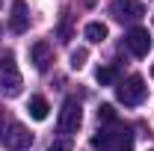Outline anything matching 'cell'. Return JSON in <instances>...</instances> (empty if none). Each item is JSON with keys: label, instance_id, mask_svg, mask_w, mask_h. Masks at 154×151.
<instances>
[{"label": "cell", "instance_id": "5bb4252c", "mask_svg": "<svg viewBox=\"0 0 154 151\" xmlns=\"http://www.w3.org/2000/svg\"><path fill=\"white\" fill-rule=\"evenodd\" d=\"M98 122H107V125H113L116 122V110L110 104H101V110H98Z\"/></svg>", "mask_w": 154, "mask_h": 151}, {"label": "cell", "instance_id": "9c48e42d", "mask_svg": "<svg viewBox=\"0 0 154 151\" xmlns=\"http://www.w3.org/2000/svg\"><path fill=\"white\" fill-rule=\"evenodd\" d=\"M30 59H33V65H36L38 71H48V65L54 62L51 45H48V42H36V45H33V51H30Z\"/></svg>", "mask_w": 154, "mask_h": 151}, {"label": "cell", "instance_id": "ba28073f", "mask_svg": "<svg viewBox=\"0 0 154 151\" xmlns=\"http://www.w3.org/2000/svg\"><path fill=\"white\" fill-rule=\"evenodd\" d=\"M9 27H12V33H27V30H30V12H27V3H24V0H15V3H12Z\"/></svg>", "mask_w": 154, "mask_h": 151}, {"label": "cell", "instance_id": "52a82bcc", "mask_svg": "<svg viewBox=\"0 0 154 151\" xmlns=\"http://www.w3.org/2000/svg\"><path fill=\"white\" fill-rule=\"evenodd\" d=\"M125 45H128V51L134 57H148V51H151V33L145 27H131L128 36H125Z\"/></svg>", "mask_w": 154, "mask_h": 151}, {"label": "cell", "instance_id": "8992f818", "mask_svg": "<svg viewBox=\"0 0 154 151\" xmlns=\"http://www.w3.org/2000/svg\"><path fill=\"white\" fill-rule=\"evenodd\" d=\"M110 15H113L116 21H128V24H134V21H139L142 15H145V6L139 3V0H113L110 3Z\"/></svg>", "mask_w": 154, "mask_h": 151}, {"label": "cell", "instance_id": "30bf717a", "mask_svg": "<svg viewBox=\"0 0 154 151\" xmlns=\"http://www.w3.org/2000/svg\"><path fill=\"white\" fill-rule=\"evenodd\" d=\"M27 110H30V116H33L36 122H45L51 107H48V101H45L42 95H33V98H30V107H27Z\"/></svg>", "mask_w": 154, "mask_h": 151}, {"label": "cell", "instance_id": "6da1fadb", "mask_svg": "<svg viewBox=\"0 0 154 151\" xmlns=\"http://www.w3.org/2000/svg\"><path fill=\"white\" fill-rule=\"evenodd\" d=\"M92 148L98 151H134V133L128 128H122L119 122H113L110 128L98 131L92 136Z\"/></svg>", "mask_w": 154, "mask_h": 151}, {"label": "cell", "instance_id": "4fadbf2b", "mask_svg": "<svg viewBox=\"0 0 154 151\" xmlns=\"http://www.w3.org/2000/svg\"><path fill=\"white\" fill-rule=\"evenodd\" d=\"M86 59H89V51H86V48L71 51V68H74V71H80V68L86 65Z\"/></svg>", "mask_w": 154, "mask_h": 151}, {"label": "cell", "instance_id": "ac0fdd59", "mask_svg": "<svg viewBox=\"0 0 154 151\" xmlns=\"http://www.w3.org/2000/svg\"><path fill=\"white\" fill-rule=\"evenodd\" d=\"M151 74H154V65H151Z\"/></svg>", "mask_w": 154, "mask_h": 151}, {"label": "cell", "instance_id": "2e32d148", "mask_svg": "<svg viewBox=\"0 0 154 151\" xmlns=\"http://www.w3.org/2000/svg\"><path fill=\"white\" fill-rule=\"evenodd\" d=\"M62 42H68V12L62 15Z\"/></svg>", "mask_w": 154, "mask_h": 151}, {"label": "cell", "instance_id": "3957f363", "mask_svg": "<svg viewBox=\"0 0 154 151\" xmlns=\"http://www.w3.org/2000/svg\"><path fill=\"white\" fill-rule=\"evenodd\" d=\"M0 92L6 95H18L21 92V71L15 65L12 54H3L0 57Z\"/></svg>", "mask_w": 154, "mask_h": 151}, {"label": "cell", "instance_id": "7c38bea8", "mask_svg": "<svg viewBox=\"0 0 154 151\" xmlns=\"http://www.w3.org/2000/svg\"><path fill=\"white\" fill-rule=\"evenodd\" d=\"M83 36L89 39V42H104V39H107V27H104L101 21H92V24H86Z\"/></svg>", "mask_w": 154, "mask_h": 151}, {"label": "cell", "instance_id": "8fae6325", "mask_svg": "<svg viewBox=\"0 0 154 151\" xmlns=\"http://www.w3.org/2000/svg\"><path fill=\"white\" fill-rule=\"evenodd\" d=\"M95 80L101 86H113L116 80H119V68H116V65H101L95 71Z\"/></svg>", "mask_w": 154, "mask_h": 151}, {"label": "cell", "instance_id": "9a60e30c", "mask_svg": "<svg viewBox=\"0 0 154 151\" xmlns=\"http://www.w3.org/2000/svg\"><path fill=\"white\" fill-rule=\"evenodd\" d=\"M48 151H71V139H54Z\"/></svg>", "mask_w": 154, "mask_h": 151}, {"label": "cell", "instance_id": "e0dca14e", "mask_svg": "<svg viewBox=\"0 0 154 151\" xmlns=\"http://www.w3.org/2000/svg\"><path fill=\"white\" fill-rule=\"evenodd\" d=\"M0 125H3V107H0Z\"/></svg>", "mask_w": 154, "mask_h": 151}, {"label": "cell", "instance_id": "5b68a950", "mask_svg": "<svg viewBox=\"0 0 154 151\" xmlns=\"http://www.w3.org/2000/svg\"><path fill=\"white\" fill-rule=\"evenodd\" d=\"M80 122H83V110H80V104H77L74 98H68L62 104V110H59V119H57L59 133H77Z\"/></svg>", "mask_w": 154, "mask_h": 151}, {"label": "cell", "instance_id": "277c9868", "mask_svg": "<svg viewBox=\"0 0 154 151\" xmlns=\"http://www.w3.org/2000/svg\"><path fill=\"white\" fill-rule=\"evenodd\" d=\"M33 139H36V136L27 131L21 122H12V125L3 131V148L6 151H24V148L33 145Z\"/></svg>", "mask_w": 154, "mask_h": 151}, {"label": "cell", "instance_id": "d6986e66", "mask_svg": "<svg viewBox=\"0 0 154 151\" xmlns=\"http://www.w3.org/2000/svg\"><path fill=\"white\" fill-rule=\"evenodd\" d=\"M0 6H3V0H0Z\"/></svg>", "mask_w": 154, "mask_h": 151}, {"label": "cell", "instance_id": "7a4b0ae2", "mask_svg": "<svg viewBox=\"0 0 154 151\" xmlns=\"http://www.w3.org/2000/svg\"><path fill=\"white\" fill-rule=\"evenodd\" d=\"M145 95H148V86H145V80L139 74H131L128 80H122V83L116 86V98H119L125 107H139V104L145 101Z\"/></svg>", "mask_w": 154, "mask_h": 151}]
</instances>
